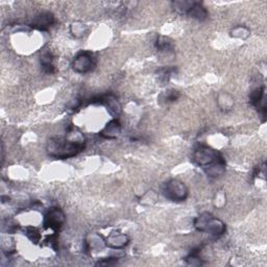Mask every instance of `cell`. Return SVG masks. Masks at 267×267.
Segmentation results:
<instances>
[{"label": "cell", "instance_id": "6da1fadb", "mask_svg": "<svg viewBox=\"0 0 267 267\" xmlns=\"http://www.w3.org/2000/svg\"><path fill=\"white\" fill-rule=\"evenodd\" d=\"M86 142L83 139H67L62 137L52 138L47 143V152L55 159H68L81 153L85 149Z\"/></svg>", "mask_w": 267, "mask_h": 267}, {"label": "cell", "instance_id": "7a4b0ae2", "mask_svg": "<svg viewBox=\"0 0 267 267\" xmlns=\"http://www.w3.org/2000/svg\"><path fill=\"white\" fill-rule=\"evenodd\" d=\"M194 227L199 232H205L212 236H221L225 232V224L212 214L205 212L194 220Z\"/></svg>", "mask_w": 267, "mask_h": 267}, {"label": "cell", "instance_id": "3957f363", "mask_svg": "<svg viewBox=\"0 0 267 267\" xmlns=\"http://www.w3.org/2000/svg\"><path fill=\"white\" fill-rule=\"evenodd\" d=\"M174 10L181 13L185 14L190 18L196 19L198 21H204L208 17V11L206 7L196 1H175L172 3Z\"/></svg>", "mask_w": 267, "mask_h": 267}, {"label": "cell", "instance_id": "277c9868", "mask_svg": "<svg viewBox=\"0 0 267 267\" xmlns=\"http://www.w3.org/2000/svg\"><path fill=\"white\" fill-rule=\"evenodd\" d=\"M221 160H223L221 155L217 150L209 146H200L195 149L193 154L194 163L200 167H204L205 169Z\"/></svg>", "mask_w": 267, "mask_h": 267}, {"label": "cell", "instance_id": "5b68a950", "mask_svg": "<svg viewBox=\"0 0 267 267\" xmlns=\"http://www.w3.org/2000/svg\"><path fill=\"white\" fill-rule=\"evenodd\" d=\"M164 195L172 202H183L188 196V188L185 184L179 180H170L165 184Z\"/></svg>", "mask_w": 267, "mask_h": 267}, {"label": "cell", "instance_id": "8992f818", "mask_svg": "<svg viewBox=\"0 0 267 267\" xmlns=\"http://www.w3.org/2000/svg\"><path fill=\"white\" fill-rule=\"evenodd\" d=\"M96 65V58L93 53L90 52H81L77 56L72 63L73 70L78 73H87L94 69Z\"/></svg>", "mask_w": 267, "mask_h": 267}, {"label": "cell", "instance_id": "52a82bcc", "mask_svg": "<svg viewBox=\"0 0 267 267\" xmlns=\"http://www.w3.org/2000/svg\"><path fill=\"white\" fill-rule=\"evenodd\" d=\"M65 222V214L60 208H52L45 215L44 225L46 229L58 230Z\"/></svg>", "mask_w": 267, "mask_h": 267}, {"label": "cell", "instance_id": "ba28073f", "mask_svg": "<svg viewBox=\"0 0 267 267\" xmlns=\"http://www.w3.org/2000/svg\"><path fill=\"white\" fill-rule=\"evenodd\" d=\"M95 102L105 105L107 107V111L110 112L114 117L119 116V114L121 112L120 105L118 102H117V99L113 95L100 96L98 98V100H95ZM95 102H93V103H95Z\"/></svg>", "mask_w": 267, "mask_h": 267}, {"label": "cell", "instance_id": "9c48e42d", "mask_svg": "<svg viewBox=\"0 0 267 267\" xmlns=\"http://www.w3.org/2000/svg\"><path fill=\"white\" fill-rule=\"evenodd\" d=\"M54 22V17L53 13L45 12L38 15L35 19H33L31 27L38 28V29H47L48 27H52Z\"/></svg>", "mask_w": 267, "mask_h": 267}, {"label": "cell", "instance_id": "30bf717a", "mask_svg": "<svg viewBox=\"0 0 267 267\" xmlns=\"http://www.w3.org/2000/svg\"><path fill=\"white\" fill-rule=\"evenodd\" d=\"M264 87L258 88L255 91L252 92L250 94V103L253 104L254 107H256L259 111H262L265 114V92Z\"/></svg>", "mask_w": 267, "mask_h": 267}, {"label": "cell", "instance_id": "8fae6325", "mask_svg": "<svg viewBox=\"0 0 267 267\" xmlns=\"http://www.w3.org/2000/svg\"><path fill=\"white\" fill-rule=\"evenodd\" d=\"M128 237L121 233H112L107 239V244L113 248H120L128 244Z\"/></svg>", "mask_w": 267, "mask_h": 267}, {"label": "cell", "instance_id": "7c38bea8", "mask_svg": "<svg viewBox=\"0 0 267 267\" xmlns=\"http://www.w3.org/2000/svg\"><path fill=\"white\" fill-rule=\"evenodd\" d=\"M119 132H120L119 122L117 120H112L106 125V128L102 131V133H100V135L105 138L112 139V138H115V137L118 136Z\"/></svg>", "mask_w": 267, "mask_h": 267}, {"label": "cell", "instance_id": "4fadbf2b", "mask_svg": "<svg viewBox=\"0 0 267 267\" xmlns=\"http://www.w3.org/2000/svg\"><path fill=\"white\" fill-rule=\"evenodd\" d=\"M41 66L43 68L45 73L52 74L54 72V65H53V56L50 53H45L41 57Z\"/></svg>", "mask_w": 267, "mask_h": 267}, {"label": "cell", "instance_id": "5bb4252c", "mask_svg": "<svg viewBox=\"0 0 267 267\" xmlns=\"http://www.w3.org/2000/svg\"><path fill=\"white\" fill-rule=\"evenodd\" d=\"M156 46L159 52H162V53H169V52H172L173 49L172 41L169 38H166V37H159L157 40Z\"/></svg>", "mask_w": 267, "mask_h": 267}, {"label": "cell", "instance_id": "9a60e30c", "mask_svg": "<svg viewBox=\"0 0 267 267\" xmlns=\"http://www.w3.org/2000/svg\"><path fill=\"white\" fill-rule=\"evenodd\" d=\"M179 97H180V93L178 91L168 90V91L164 92V93L160 96V100L161 102L162 100H164L166 104H169V103L175 102V100H177Z\"/></svg>", "mask_w": 267, "mask_h": 267}]
</instances>
